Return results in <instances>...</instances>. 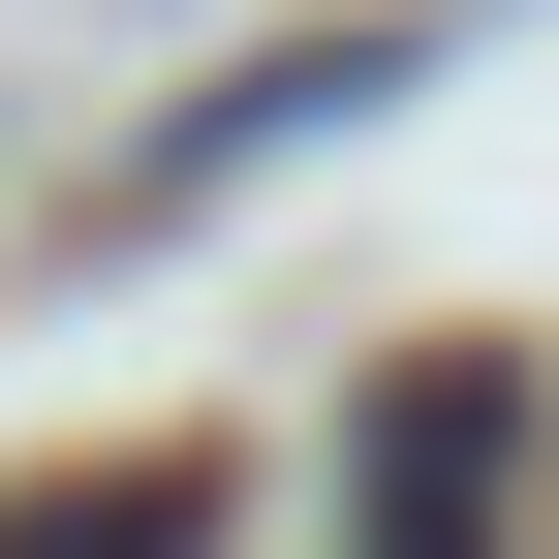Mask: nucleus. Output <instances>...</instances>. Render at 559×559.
Listing matches in <instances>:
<instances>
[{
	"instance_id": "f257e3e1",
	"label": "nucleus",
	"mask_w": 559,
	"mask_h": 559,
	"mask_svg": "<svg viewBox=\"0 0 559 559\" xmlns=\"http://www.w3.org/2000/svg\"><path fill=\"white\" fill-rule=\"evenodd\" d=\"M528 528V342H404L342 436V559H498Z\"/></svg>"
},
{
	"instance_id": "f03ea898",
	"label": "nucleus",
	"mask_w": 559,
	"mask_h": 559,
	"mask_svg": "<svg viewBox=\"0 0 559 559\" xmlns=\"http://www.w3.org/2000/svg\"><path fill=\"white\" fill-rule=\"evenodd\" d=\"M404 62H436V32H280V62H218V94H187L156 156H124V218H187V187H218V156H311V124H373Z\"/></svg>"
},
{
	"instance_id": "7ed1b4c3",
	"label": "nucleus",
	"mask_w": 559,
	"mask_h": 559,
	"mask_svg": "<svg viewBox=\"0 0 559 559\" xmlns=\"http://www.w3.org/2000/svg\"><path fill=\"white\" fill-rule=\"evenodd\" d=\"M0 559H218V436H124V466H32Z\"/></svg>"
}]
</instances>
